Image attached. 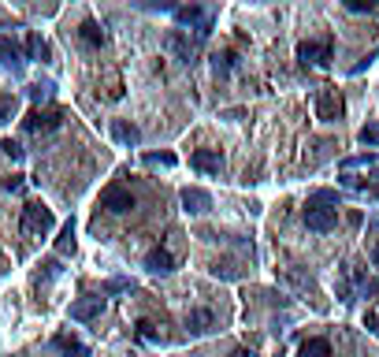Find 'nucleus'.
<instances>
[{"mask_svg":"<svg viewBox=\"0 0 379 357\" xmlns=\"http://www.w3.org/2000/svg\"><path fill=\"white\" fill-rule=\"evenodd\" d=\"M175 23H179V26H190L193 34H197V41L212 34V15L204 12V8H197V4H182V8H175Z\"/></svg>","mask_w":379,"mask_h":357,"instance_id":"f03ea898","label":"nucleus"},{"mask_svg":"<svg viewBox=\"0 0 379 357\" xmlns=\"http://www.w3.org/2000/svg\"><path fill=\"white\" fill-rule=\"evenodd\" d=\"M372 190H379V175H376V179H372Z\"/></svg>","mask_w":379,"mask_h":357,"instance_id":"e433bc0d","label":"nucleus"},{"mask_svg":"<svg viewBox=\"0 0 379 357\" xmlns=\"http://www.w3.org/2000/svg\"><path fill=\"white\" fill-rule=\"evenodd\" d=\"M0 272H4V261H0Z\"/></svg>","mask_w":379,"mask_h":357,"instance_id":"4c0bfd02","label":"nucleus"},{"mask_svg":"<svg viewBox=\"0 0 379 357\" xmlns=\"http://www.w3.org/2000/svg\"><path fill=\"white\" fill-rule=\"evenodd\" d=\"M301 357H331V342L328 339H305L301 342Z\"/></svg>","mask_w":379,"mask_h":357,"instance_id":"6ab92c4d","label":"nucleus"},{"mask_svg":"<svg viewBox=\"0 0 379 357\" xmlns=\"http://www.w3.org/2000/svg\"><path fill=\"white\" fill-rule=\"evenodd\" d=\"M101 209L115 212V216L131 212V209H134V193H131V190H123V187H108V190L101 193Z\"/></svg>","mask_w":379,"mask_h":357,"instance_id":"423d86ee","label":"nucleus"},{"mask_svg":"<svg viewBox=\"0 0 379 357\" xmlns=\"http://www.w3.org/2000/svg\"><path fill=\"white\" fill-rule=\"evenodd\" d=\"M182 209H186L190 216H204L212 209V193L197 190V187H186V190H182Z\"/></svg>","mask_w":379,"mask_h":357,"instance_id":"6e6552de","label":"nucleus"},{"mask_svg":"<svg viewBox=\"0 0 379 357\" xmlns=\"http://www.w3.org/2000/svg\"><path fill=\"white\" fill-rule=\"evenodd\" d=\"M0 153H8L12 160H23V157H26V149L19 145V142H12V138H8V142H0Z\"/></svg>","mask_w":379,"mask_h":357,"instance_id":"b1692460","label":"nucleus"},{"mask_svg":"<svg viewBox=\"0 0 379 357\" xmlns=\"http://www.w3.org/2000/svg\"><path fill=\"white\" fill-rule=\"evenodd\" d=\"M0 63L12 68V71H23V49H19L15 38H8V34H0Z\"/></svg>","mask_w":379,"mask_h":357,"instance_id":"f8f14e48","label":"nucleus"},{"mask_svg":"<svg viewBox=\"0 0 379 357\" xmlns=\"http://www.w3.org/2000/svg\"><path fill=\"white\" fill-rule=\"evenodd\" d=\"M4 190L8 193H19V190H23V175H8L4 179Z\"/></svg>","mask_w":379,"mask_h":357,"instance_id":"2f4dec72","label":"nucleus"},{"mask_svg":"<svg viewBox=\"0 0 379 357\" xmlns=\"http://www.w3.org/2000/svg\"><path fill=\"white\" fill-rule=\"evenodd\" d=\"M231 357H261V354H257V350H245V346H242V350H234Z\"/></svg>","mask_w":379,"mask_h":357,"instance_id":"f704fd0d","label":"nucleus"},{"mask_svg":"<svg viewBox=\"0 0 379 357\" xmlns=\"http://www.w3.org/2000/svg\"><path fill=\"white\" fill-rule=\"evenodd\" d=\"M15 108H19V101H15V93H0V123H12Z\"/></svg>","mask_w":379,"mask_h":357,"instance_id":"412c9836","label":"nucleus"},{"mask_svg":"<svg viewBox=\"0 0 379 357\" xmlns=\"http://www.w3.org/2000/svg\"><path fill=\"white\" fill-rule=\"evenodd\" d=\"M101 312H104V298H82V301L71 306V320L86 324V320H97Z\"/></svg>","mask_w":379,"mask_h":357,"instance_id":"9d476101","label":"nucleus"},{"mask_svg":"<svg viewBox=\"0 0 379 357\" xmlns=\"http://www.w3.org/2000/svg\"><path fill=\"white\" fill-rule=\"evenodd\" d=\"M145 268H149L153 276H171V272H175V257H171L168 250H160V246H156V250H149V257H145Z\"/></svg>","mask_w":379,"mask_h":357,"instance_id":"9b49d317","label":"nucleus"},{"mask_svg":"<svg viewBox=\"0 0 379 357\" xmlns=\"http://www.w3.org/2000/svg\"><path fill=\"white\" fill-rule=\"evenodd\" d=\"M212 272L220 276V279H238V268H234V264H220V261H216Z\"/></svg>","mask_w":379,"mask_h":357,"instance_id":"cd10ccee","label":"nucleus"},{"mask_svg":"<svg viewBox=\"0 0 379 357\" xmlns=\"http://www.w3.org/2000/svg\"><path fill=\"white\" fill-rule=\"evenodd\" d=\"M361 290H364L368 298H376L379 294V283H376V279H361Z\"/></svg>","mask_w":379,"mask_h":357,"instance_id":"473e14b6","label":"nucleus"},{"mask_svg":"<svg viewBox=\"0 0 379 357\" xmlns=\"http://www.w3.org/2000/svg\"><path fill=\"white\" fill-rule=\"evenodd\" d=\"M52 342H56L60 350H63V357H90V350H86V346H82L79 339H74V335H67V331H60Z\"/></svg>","mask_w":379,"mask_h":357,"instance_id":"f3484780","label":"nucleus"},{"mask_svg":"<svg viewBox=\"0 0 379 357\" xmlns=\"http://www.w3.org/2000/svg\"><path fill=\"white\" fill-rule=\"evenodd\" d=\"M364 328L372 335H379V317H376V312H368V317H364Z\"/></svg>","mask_w":379,"mask_h":357,"instance_id":"72a5a7b5","label":"nucleus"},{"mask_svg":"<svg viewBox=\"0 0 379 357\" xmlns=\"http://www.w3.org/2000/svg\"><path fill=\"white\" fill-rule=\"evenodd\" d=\"M79 41H82L86 49H101V45H104V30L97 26L93 19H86V23L79 26Z\"/></svg>","mask_w":379,"mask_h":357,"instance_id":"2eb2a0df","label":"nucleus"},{"mask_svg":"<svg viewBox=\"0 0 379 357\" xmlns=\"http://www.w3.org/2000/svg\"><path fill=\"white\" fill-rule=\"evenodd\" d=\"M60 123H63L60 112H30V116L23 119V131H26V134H52Z\"/></svg>","mask_w":379,"mask_h":357,"instance_id":"0eeeda50","label":"nucleus"},{"mask_svg":"<svg viewBox=\"0 0 379 357\" xmlns=\"http://www.w3.org/2000/svg\"><path fill=\"white\" fill-rule=\"evenodd\" d=\"M19 227H23V235L45 238V235L52 231V209H45L41 201L23 205V220H19Z\"/></svg>","mask_w":379,"mask_h":357,"instance_id":"f257e3e1","label":"nucleus"},{"mask_svg":"<svg viewBox=\"0 0 379 357\" xmlns=\"http://www.w3.org/2000/svg\"><path fill=\"white\" fill-rule=\"evenodd\" d=\"M305 227L309 231H334V227H339V212L334 209H323V205H309L305 209Z\"/></svg>","mask_w":379,"mask_h":357,"instance_id":"39448f33","label":"nucleus"},{"mask_svg":"<svg viewBox=\"0 0 379 357\" xmlns=\"http://www.w3.org/2000/svg\"><path fill=\"white\" fill-rule=\"evenodd\" d=\"M190 164L197 171H204V175H216V171L223 168V157L216 153V149H197V153L190 157Z\"/></svg>","mask_w":379,"mask_h":357,"instance_id":"ddd939ff","label":"nucleus"},{"mask_svg":"<svg viewBox=\"0 0 379 357\" xmlns=\"http://www.w3.org/2000/svg\"><path fill=\"white\" fill-rule=\"evenodd\" d=\"M119 290H134L131 279H108L104 283V294H119Z\"/></svg>","mask_w":379,"mask_h":357,"instance_id":"a878e982","label":"nucleus"},{"mask_svg":"<svg viewBox=\"0 0 379 357\" xmlns=\"http://www.w3.org/2000/svg\"><path fill=\"white\" fill-rule=\"evenodd\" d=\"M372 264L379 268V246H376V250H372Z\"/></svg>","mask_w":379,"mask_h":357,"instance_id":"c9c22d12","label":"nucleus"},{"mask_svg":"<svg viewBox=\"0 0 379 357\" xmlns=\"http://www.w3.org/2000/svg\"><path fill=\"white\" fill-rule=\"evenodd\" d=\"M138 339H145V342H160V331H156L149 320H142V324H138Z\"/></svg>","mask_w":379,"mask_h":357,"instance_id":"393cba45","label":"nucleus"},{"mask_svg":"<svg viewBox=\"0 0 379 357\" xmlns=\"http://www.w3.org/2000/svg\"><path fill=\"white\" fill-rule=\"evenodd\" d=\"M298 60L305 63V68H309V63H312V68H328V63H331V41H320V45H316V41H301V45H298Z\"/></svg>","mask_w":379,"mask_h":357,"instance_id":"20e7f679","label":"nucleus"},{"mask_svg":"<svg viewBox=\"0 0 379 357\" xmlns=\"http://www.w3.org/2000/svg\"><path fill=\"white\" fill-rule=\"evenodd\" d=\"M316 116L323 119V123L342 119V93L334 90V86H320L316 90Z\"/></svg>","mask_w":379,"mask_h":357,"instance_id":"7ed1b4c3","label":"nucleus"},{"mask_svg":"<svg viewBox=\"0 0 379 357\" xmlns=\"http://www.w3.org/2000/svg\"><path fill=\"white\" fill-rule=\"evenodd\" d=\"M145 168H175V153H145Z\"/></svg>","mask_w":379,"mask_h":357,"instance_id":"4be33fe9","label":"nucleus"},{"mask_svg":"<svg viewBox=\"0 0 379 357\" xmlns=\"http://www.w3.org/2000/svg\"><path fill=\"white\" fill-rule=\"evenodd\" d=\"M361 142L364 145H379V123H368L364 131H361Z\"/></svg>","mask_w":379,"mask_h":357,"instance_id":"bb28decb","label":"nucleus"},{"mask_svg":"<svg viewBox=\"0 0 379 357\" xmlns=\"http://www.w3.org/2000/svg\"><path fill=\"white\" fill-rule=\"evenodd\" d=\"M49 93H52V86H30V101H49Z\"/></svg>","mask_w":379,"mask_h":357,"instance_id":"c85d7f7f","label":"nucleus"},{"mask_svg":"<svg viewBox=\"0 0 379 357\" xmlns=\"http://www.w3.org/2000/svg\"><path fill=\"white\" fill-rule=\"evenodd\" d=\"M26 52H30V60H41V63H45V60H49V41L41 38V34H30V38H26Z\"/></svg>","mask_w":379,"mask_h":357,"instance_id":"aec40b11","label":"nucleus"},{"mask_svg":"<svg viewBox=\"0 0 379 357\" xmlns=\"http://www.w3.org/2000/svg\"><path fill=\"white\" fill-rule=\"evenodd\" d=\"M216 328V312L212 309H190L186 312V331L190 335H209Z\"/></svg>","mask_w":379,"mask_h":357,"instance_id":"1a4fd4ad","label":"nucleus"},{"mask_svg":"<svg viewBox=\"0 0 379 357\" xmlns=\"http://www.w3.org/2000/svg\"><path fill=\"white\" fill-rule=\"evenodd\" d=\"M346 8H350V12H357V15H361V12H372V0H346Z\"/></svg>","mask_w":379,"mask_h":357,"instance_id":"c756f323","label":"nucleus"},{"mask_svg":"<svg viewBox=\"0 0 379 357\" xmlns=\"http://www.w3.org/2000/svg\"><path fill=\"white\" fill-rule=\"evenodd\" d=\"M309 205H323V209H328V205H339V193H334V190H316L309 198Z\"/></svg>","mask_w":379,"mask_h":357,"instance_id":"5701e85b","label":"nucleus"},{"mask_svg":"<svg viewBox=\"0 0 379 357\" xmlns=\"http://www.w3.org/2000/svg\"><path fill=\"white\" fill-rule=\"evenodd\" d=\"M112 138H115V142H123V145H138V142H142V131H138L134 123L115 119V123H112Z\"/></svg>","mask_w":379,"mask_h":357,"instance_id":"dca6fc26","label":"nucleus"},{"mask_svg":"<svg viewBox=\"0 0 379 357\" xmlns=\"http://www.w3.org/2000/svg\"><path fill=\"white\" fill-rule=\"evenodd\" d=\"M56 253H60V257H71V253H74V223H71V220L60 227V238H56Z\"/></svg>","mask_w":379,"mask_h":357,"instance_id":"a211bd4d","label":"nucleus"},{"mask_svg":"<svg viewBox=\"0 0 379 357\" xmlns=\"http://www.w3.org/2000/svg\"><path fill=\"white\" fill-rule=\"evenodd\" d=\"M168 49H171V52H179V60H182V63H193V52H197V49H193V41L182 34V30H175V34L168 38Z\"/></svg>","mask_w":379,"mask_h":357,"instance_id":"4468645a","label":"nucleus"},{"mask_svg":"<svg viewBox=\"0 0 379 357\" xmlns=\"http://www.w3.org/2000/svg\"><path fill=\"white\" fill-rule=\"evenodd\" d=\"M212 63H216V71H231L234 68V52H223V56H216Z\"/></svg>","mask_w":379,"mask_h":357,"instance_id":"7c9ffc66","label":"nucleus"}]
</instances>
